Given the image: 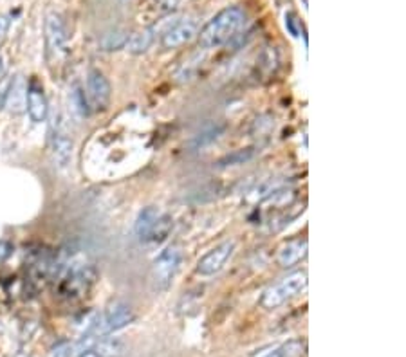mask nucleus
<instances>
[{"mask_svg":"<svg viewBox=\"0 0 406 357\" xmlns=\"http://www.w3.org/2000/svg\"><path fill=\"white\" fill-rule=\"evenodd\" d=\"M246 24V11L240 6H230L217 13L213 18L197 33L199 45L203 49H215L227 44Z\"/></svg>","mask_w":406,"mask_h":357,"instance_id":"f257e3e1","label":"nucleus"},{"mask_svg":"<svg viewBox=\"0 0 406 357\" xmlns=\"http://www.w3.org/2000/svg\"><path fill=\"white\" fill-rule=\"evenodd\" d=\"M181 262H183V253L177 246H170L154 260L150 271L152 289L156 293H164L170 289L177 271H179Z\"/></svg>","mask_w":406,"mask_h":357,"instance_id":"7ed1b4c3","label":"nucleus"},{"mask_svg":"<svg viewBox=\"0 0 406 357\" xmlns=\"http://www.w3.org/2000/svg\"><path fill=\"white\" fill-rule=\"evenodd\" d=\"M4 76V58H2V52H0V78Z\"/></svg>","mask_w":406,"mask_h":357,"instance_id":"c85d7f7f","label":"nucleus"},{"mask_svg":"<svg viewBox=\"0 0 406 357\" xmlns=\"http://www.w3.org/2000/svg\"><path fill=\"white\" fill-rule=\"evenodd\" d=\"M49 141H51V155L52 161H55V166L65 168L72 155V139L69 132L65 130L62 118H55Z\"/></svg>","mask_w":406,"mask_h":357,"instance_id":"423d86ee","label":"nucleus"},{"mask_svg":"<svg viewBox=\"0 0 406 357\" xmlns=\"http://www.w3.org/2000/svg\"><path fill=\"white\" fill-rule=\"evenodd\" d=\"M307 256V238H293V240H287L282 246L278 247V253H276V262L283 269H289V267L296 266L298 262H302L303 258Z\"/></svg>","mask_w":406,"mask_h":357,"instance_id":"f8f14e48","label":"nucleus"},{"mask_svg":"<svg viewBox=\"0 0 406 357\" xmlns=\"http://www.w3.org/2000/svg\"><path fill=\"white\" fill-rule=\"evenodd\" d=\"M9 254H11V246L8 242H0V260H6Z\"/></svg>","mask_w":406,"mask_h":357,"instance_id":"bb28decb","label":"nucleus"},{"mask_svg":"<svg viewBox=\"0 0 406 357\" xmlns=\"http://www.w3.org/2000/svg\"><path fill=\"white\" fill-rule=\"evenodd\" d=\"M253 157V148H246V150H239L235 154L227 155L219 163V166H235V164H242Z\"/></svg>","mask_w":406,"mask_h":357,"instance_id":"4be33fe9","label":"nucleus"},{"mask_svg":"<svg viewBox=\"0 0 406 357\" xmlns=\"http://www.w3.org/2000/svg\"><path fill=\"white\" fill-rule=\"evenodd\" d=\"M199 33V24L193 18H184L176 22L170 29H167L161 38V45L164 49H177L181 45L188 44L190 40H193Z\"/></svg>","mask_w":406,"mask_h":357,"instance_id":"9d476101","label":"nucleus"},{"mask_svg":"<svg viewBox=\"0 0 406 357\" xmlns=\"http://www.w3.org/2000/svg\"><path fill=\"white\" fill-rule=\"evenodd\" d=\"M26 105H28V81L24 76L18 74L13 78L4 107H8L11 114H22L26 110Z\"/></svg>","mask_w":406,"mask_h":357,"instance_id":"ddd939ff","label":"nucleus"},{"mask_svg":"<svg viewBox=\"0 0 406 357\" xmlns=\"http://www.w3.org/2000/svg\"><path fill=\"white\" fill-rule=\"evenodd\" d=\"M303 352H305V343L302 339H291L267 352L264 357H302Z\"/></svg>","mask_w":406,"mask_h":357,"instance_id":"f3484780","label":"nucleus"},{"mask_svg":"<svg viewBox=\"0 0 406 357\" xmlns=\"http://www.w3.org/2000/svg\"><path fill=\"white\" fill-rule=\"evenodd\" d=\"M11 81H13V76H9V74H4L2 78H0V110H2L6 105V99H8V92H9V87H11Z\"/></svg>","mask_w":406,"mask_h":357,"instance_id":"b1692460","label":"nucleus"},{"mask_svg":"<svg viewBox=\"0 0 406 357\" xmlns=\"http://www.w3.org/2000/svg\"><path fill=\"white\" fill-rule=\"evenodd\" d=\"M96 353L100 357H120L123 353L125 345L121 339L118 337H108L101 336L98 341H96Z\"/></svg>","mask_w":406,"mask_h":357,"instance_id":"dca6fc26","label":"nucleus"},{"mask_svg":"<svg viewBox=\"0 0 406 357\" xmlns=\"http://www.w3.org/2000/svg\"><path fill=\"white\" fill-rule=\"evenodd\" d=\"M233 251H235V242H233V240H226V242L219 244L217 247L208 251L199 262H197V274H201V276H213V274H217L226 266V262L231 258Z\"/></svg>","mask_w":406,"mask_h":357,"instance_id":"6e6552de","label":"nucleus"},{"mask_svg":"<svg viewBox=\"0 0 406 357\" xmlns=\"http://www.w3.org/2000/svg\"><path fill=\"white\" fill-rule=\"evenodd\" d=\"M222 132H224L222 125H211V127L204 128V130L201 132L199 135H196V139H193V147L196 148L208 147V144H211L213 141H217Z\"/></svg>","mask_w":406,"mask_h":357,"instance_id":"aec40b11","label":"nucleus"},{"mask_svg":"<svg viewBox=\"0 0 406 357\" xmlns=\"http://www.w3.org/2000/svg\"><path fill=\"white\" fill-rule=\"evenodd\" d=\"M96 282V271L94 267L84 266L76 267V269L67 271L64 278L60 280L58 285V294L65 300H78V298L85 296L92 283Z\"/></svg>","mask_w":406,"mask_h":357,"instance_id":"39448f33","label":"nucleus"},{"mask_svg":"<svg viewBox=\"0 0 406 357\" xmlns=\"http://www.w3.org/2000/svg\"><path fill=\"white\" fill-rule=\"evenodd\" d=\"M8 29H9V20H8V16L0 15V40L4 38L6 33H8Z\"/></svg>","mask_w":406,"mask_h":357,"instance_id":"a878e982","label":"nucleus"},{"mask_svg":"<svg viewBox=\"0 0 406 357\" xmlns=\"http://www.w3.org/2000/svg\"><path fill=\"white\" fill-rule=\"evenodd\" d=\"M161 215L163 213H161L159 208L156 206H147L140 211V215L135 218L134 233L135 237L140 238L141 242H148V237H150L152 230H154V226L157 224Z\"/></svg>","mask_w":406,"mask_h":357,"instance_id":"4468645a","label":"nucleus"},{"mask_svg":"<svg viewBox=\"0 0 406 357\" xmlns=\"http://www.w3.org/2000/svg\"><path fill=\"white\" fill-rule=\"evenodd\" d=\"M71 105H72V110L80 115V118L87 115L89 110H91V108H89L87 96H85V92L81 91V87H78V85H76L71 92Z\"/></svg>","mask_w":406,"mask_h":357,"instance_id":"412c9836","label":"nucleus"},{"mask_svg":"<svg viewBox=\"0 0 406 357\" xmlns=\"http://www.w3.org/2000/svg\"><path fill=\"white\" fill-rule=\"evenodd\" d=\"M78 357H100L98 353H96V350H92V348H89V350H84V352L80 353Z\"/></svg>","mask_w":406,"mask_h":357,"instance_id":"cd10ccee","label":"nucleus"},{"mask_svg":"<svg viewBox=\"0 0 406 357\" xmlns=\"http://www.w3.org/2000/svg\"><path fill=\"white\" fill-rule=\"evenodd\" d=\"M307 287V273L305 271H295V273L283 276L280 282L273 283L264 290L260 298V307L266 310H275L289 302L291 298L298 296Z\"/></svg>","mask_w":406,"mask_h":357,"instance_id":"f03ea898","label":"nucleus"},{"mask_svg":"<svg viewBox=\"0 0 406 357\" xmlns=\"http://www.w3.org/2000/svg\"><path fill=\"white\" fill-rule=\"evenodd\" d=\"M29 112V118L35 121V123H42L47 119L49 114V105L47 98H45L44 85L38 81L36 78L29 79L28 84V105H26Z\"/></svg>","mask_w":406,"mask_h":357,"instance_id":"9b49d317","label":"nucleus"},{"mask_svg":"<svg viewBox=\"0 0 406 357\" xmlns=\"http://www.w3.org/2000/svg\"><path fill=\"white\" fill-rule=\"evenodd\" d=\"M135 319V314L132 307L125 302H114L107 307L101 316H96L94 323H92L91 330L87 334L98 337V336H108L112 332L125 329L130 325Z\"/></svg>","mask_w":406,"mask_h":357,"instance_id":"20e7f679","label":"nucleus"},{"mask_svg":"<svg viewBox=\"0 0 406 357\" xmlns=\"http://www.w3.org/2000/svg\"><path fill=\"white\" fill-rule=\"evenodd\" d=\"M171 230H174V218H171L170 215L163 213L159 217V220H157L156 226H154V230H152L150 237H148V242H161V240H164V238L170 234Z\"/></svg>","mask_w":406,"mask_h":357,"instance_id":"6ab92c4d","label":"nucleus"},{"mask_svg":"<svg viewBox=\"0 0 406 357\" xmlns=\"http://www.w3.org/2000/svg\"><path fill=\"white\" fill-rule=\"evenodd\" d=\"M296 24H298V20H296V16L293 15V13H287V15H286V26H287V29H289V33H291L293 36H298V28H296Z\"/></svg>","mask_w":406,"mask_h":357,"instance_id":"393cba45","label":"nucleus"},{"mask_svg":"<svg viewBox=\"0 0 406 357\" xmlns=\"http://www.w3.org/2000/svg\"><path fill=\"white\" fill-rule=\"evenodd\" d=\"M74 350H76L74 343L60 341L52 346L51 352H49V357H71L72 353H74Z\"/></svg>","mask_w":406,"mask_h":357,"instance_id":"5701e85b","label":"nucleus"},{"mask_svg":"<svg viewBox=\"0 0 406 357\" xmlns=\"http://www.w3.org/2000/svg\"><path fill=\"white\" fill-rule=\"evenodd\" d=\"M152 44H154V29L148 28L128 36L125 49L132 55H143L152 47Z\"/></svg>","mask_w":406,"mask_h":357,"instance_id":"2eb2a0df","label":"nucleus"},{"mask_svg":"<svg viewBox=\"0 0 406 357\" xmlns=\"http://www.w3.org/2000/svg\"><path fill=\"white\" fill-rule=\"evenodd\" d=\"M127 40H128L127 33L121 31V29H115V31L107 33V35L101 38L100 45L103 51H120V49H125Z\"/></svg>","mask_w":406,"mask_h":357,"instance_id":"a211bd4d","label":"nucleus"},{"mask_svg":"<svg viewBox=\"0 0 406 357\" xmlns=\"http://www.w3.org/2000/svg\"><path fill=\"white\" fill-rule=\"evenodd\" d=\"M112 89L103 72L91 69L87 74V101L94 110H105L111 103Z\"/></svg>","mask_w":406,"mask_h":357,"instance_id":"0eeeda50","label":"nucleus"},{"mask_svg":"<svg viewBox=\"0 0 406 357\" xmlns=\"http://www.w3.org/2000/svg\"><path fill=\"white\" fill-rule=\"evenodd\" d=\"M65 42H67V29H65L64 18L58 13H49L45 18V45H47V55L52 58L64 52Z\"/></svg>","mask_w":406,"mask_h":357,"instance_id":"1a4fd4ad","label":"nucleus"}]
</instances>
